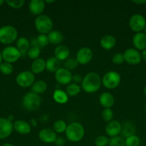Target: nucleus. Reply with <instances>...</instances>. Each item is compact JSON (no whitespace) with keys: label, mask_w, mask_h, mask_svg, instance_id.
<instances>
[{"label":"nucleus","mask_w":146,"mask_h":146,"mask_svg":"<svg viewBox=\"0 0 146 146\" xmlns=\"http://www.w3.org/2000/svg\"><path fill=\"white\" fill-rule=\"evenodd\" d=\"M121 123L119 121H115V120H112L111 121L107 123L105 128H104L106 134L111 138L118 136L119 134L121 133Z\"/></svg>","instance_id":"obj_15"},{"label":"nucleus","mask_w":146,"mask_h":146,"mask_svg":"<svg viewBox=\"0 0 146 146\" xmlns=\"http://www.w3.org/2000/svg\"><path fill=\"white\" fill-rule=\"evenodd\" d=\"M42 99L40 95L34 93L28 92L22 98V106L24 108L29 111H34L38 109L41 105Z\"/></svg>","instance_id":"obj_5"},{"label":"nucleus","mask_w":146,"mask_h":146,"mask_svg":"<svg viewBox=\"0 0 146 146\" xmlns=\"http://www.w3.org/2000/svg\"><path fill=\"white\" fill-rule=\"evenodd\" d=\"M101 115L102 119L105 122H110L113 120V111L111 108H104L102 111Z\"/></svg>","instance_id":"obj_36"},{"label":"nucleus","mask_w":146,"mask_h":146,"mask_svg":"<svg viewBox=\"0 0 146 146\" xmlns=\"http://www.w3.org/2000/svg\"><path fill=\"white\" fill-rule=\"evenodd\" d=\"M9 7L13 9H20L24 6L25 1L24 0H7L5 1Z\"/></svg>","instance_id":"obj_38"},{"label":"nucleus","mask_w":146,"mask_h":146,"mask_svg":"<svg viewBox=\"0 0 146 146\" xmlns=\"http://www.w3.org/2000/svg\"><path fill=\"white\" fill-rule=\"evenodd\" d=\"M121 76L117 71H110L105 73L102 78V84L107 89H115L119 86Z\"/></svg>","instance_id":"obj_6"},{"label":"nucleus","mask_w":146,"mask_h":146,"mask_svg":"<svg viewBox=\"0 0 146 146\" xmlns=\"http://www.w3.org/2000/svg\"><path fill=\"white\" fill-rule=\"evenodd\" d=\"M13 71H14V67L11 64L7 62H2L0 64V71L4 75H11Z\"/></svg>","instance_id":"obj_31"},{"label":"nucleus","mask_w":146,"mask_h":146,"mask_svg":"<svg viewBox=\"0 0 146 146\" xmlns=\"http://www.w3.org/2000/svg\"><path fill=\"white\" fill-rule=\"evenodd\" d=\"M124 59L127 64L130 65H137L142 61L141 53L135 48H129L123 53Z\"/></svg>","instance_id":"obj_10"},{"label":"nucleus","mask_w":146,"mask_h":146,"mask_svg":"<svg viewBox=\"0 0 146 146\" xmlns=\"http://www.w3.org/2000/svg\"><path fill=\"white\" fill-rule=\"evenodd\" d=\"M30 125H32V126H34V127L37 126V121H36V119H34V118H31V123H30Z\"/></svg>","instance_id":"obj_45"},{"label":"nucleus","mask_w":146,"mask_h":146,"mask_svg":"<svg viewBox=\"0 0 146 146\" xmlns=\"http://www.w3.org/2000/svg\"><path fill=\"white\" fill-rule=\"evenodd\" d=\"M135 128L132 123L125 122L124 123L123 125H122V130L120 133H121L122 136L124 138L135 135Z\"/></svg>","instance_id":"obj_28"},{"label":"nucleus","mask_w":146,"mask_h":146,"mask_svg":"<svg viewBox=\"0 0 146 146\" xmlns=\"http://www.w3.org/2000/svg\"><path fill=\"white\" fill-rule=\"evenodd\" d=\"M16 82L17 85L21 88L31 87L35 82V76L31 71H24L19 73L16 77Z\"/></svg>","instance_id":"obj_7"},{"label":"nucleus","mask_w":146,"mask_h":146,"mask_svg":"<svg viewBox=\"0 0 146 146\" xmlns=\"http://www.w3.org/2000/svg\"><path fill=\"white\" fill-rule=\"evenodd\" d=\"M78 65L79 63L76 59V58H68L64 61V68H66V69L70 71L75 69Z\"/></svg>","instance_id":"obj_32"},{"label":"nucleus","mask_w":146,"mask_h":146,"mask_svg":"<svg viewBox=\"0 0 146 146\" xmlns=\"http://www.w3.org/2000/svg\"><path fill=\"white\" fill-rule=\"evenodd\" d=\"M61 61L57 59L54 56L50 57L46 61V69L50 72H54L60 69L61 67Z\"/></svg>","instance_id":"obj_24"},{"label":"nucleus","mask_w":146,"mask_h":146,"mask_svg":"<svg viewBox=\"0 0 146 146\" xmlns=\"http://www.w3.org/2000/svg\"><path fill=\"white\" fill-rule=\"evenodd\" d=\"M4 0H0V7H1V6L4 4Z\"/></svg>","instance_id":"obj_50"},{"label":"nucleus","mask_w":146,"mask_h":146,"mask_svg":"<svg viewBox=\"0 0 146 146\" xmlns=\"http://www.w3.org/2000/svg\"><path fill=\"white\" fill-rule=\"evenodd\" d=\"M1 55L4 62L9 63V64L16 62L21 56V53L17 49V47L13 46H8L5 47L1 51Z\"/></svg>","instance_id":"obj_9"},{"label":"nucleus","mask_w":146,"mask_h":146,"mask_svg":"<svg viewBox=\"0 0 146 146\" xmlns=\"http://www.w3.org/2000/svg\"><path fill=\"white\" fill-rule=\"evenodd\" d=\"M102 85V79L96 72H89L83 78L81 88L87 94H93L98 91Z\"/></svg>","instance_id":"obj_1"},{"label":"nucleus","mask_w":146,"mask_h":146,"mask_svg":"<svg viewBox=\"0 0 146 146\" xmlns=\"http://www.w3.org/2000/svg\"><path fill=\"white\" fill-rule=\"evenodd\" d=\"M34 26L37 31L40 34H48L52 31L53 21L52 19L47 14H41L37 16L34 20Z\"/></svg>","instance_id":"obj_3"},{"label":"nucleus","mask_w":146,"mask_h":146,"mask_svg":"<svg viewBox=\"0 0 146 146\" xmlns=\"http://www.w3.org/2000/svg\"><path fill=\"white\" fill-rule=\"evenodd\" d=\"M140 143V138L136 135H130L125 139V146H139Z\"/></svg>","instance_id":"obj_33"},{"label":"nucleus","mask_w":146,"mask_h":146,"mask_svg":"<svg viewBox=\"0 0 146 146\" xmlns=\"http://www.w3.org/2000/svg\"><path fill=\"white\" fill-rule=\"evenodd\" d=\"M29 9L32 14L40 16L45 9V3L43 0H31L29 4Z\"/></svg>","instance_id":"obj_17"},{"label":"nucleus","mask_w":146,"mask_h":146,"mask_svg":"<svg viewBox=\"0 0 146 146\" xmlns=\"http://www.w3.org/2000/svg\"><path fill=\"white\" fill-rule=\"evenodd\" d=\"M17 48L21 53V56L27 54V51H29L30 48V42L27 38L25 37H20L17 38V42H16Z\"/></svg>","instance_id":"obj_23"},{"label":"nucleus","mask_w":146,"mask_h":146,"mask_svg":"<svg viewBox=\"0 0 146 146\" xmlns=\"http://www.w3.org/2000/svg\"><path fill=\"white\" fill-rule=\"evenodd\" d=\"M44 3H48V4H50V3H54V0H50V1H48V0H44Z\"/></svg>","instance_id":"obj_47"},{"label":"nucleus","mask_w":146,"mask_h":146,"mask_svg":"<svg viewBox=\"0 0 146 146\" xmlns=\"http://www.w3.org/2000/svg\"><path fill=\"white\" fill-rule=\"evenodd\" d=\"M65 135L70 142L77 143L82 140L84 136V128L82 124L73 122L67 125Z\"/></svg>","instance_id":"obj_2"},{"label":"nucleus","mask_w":146,"mask_h":146,"mask_svg":"<svg viewBox=\"0 0 146 146\" xmlns=\"http://www.w3.org/2000/svg\"><path fill=\"white\" fill-rule=\"evenodd\" d=\"M18 31L11 25L3 26L0 28V42L3 44H10L17 40Z\"/></svg>","instance_id":"obj_4"},{"label":"nucleus","mask_w":146,"mask_h":146,"mask_svg":"<svg viewBox=\"0 0 146 146\" xmlns=\"http://www.w3.org/2000/svg\"><path fill=\"white\" fill-rule=\"evenodd\" d=\"M100 46L105 50H110L116 45V38L113 36L107 34L103 36L100 41Z\"/></svg>","instance_id":"obj_21"},{"label":"nucleus","mask_w":146,"mask_h":146,"mask_svg":"<svg viewBox=\"0 0 146 146\" xmlns=\"http://www.w3.org/2000/svg\"><path fill=\"white\" fill-rule=\"evenodd\" d=\"M2 60L3 58H2V55H1V51H0V64L2 63Z\"/></svg>","instance_id":"obj_49"},{"label":"nucleus","mask_w":146,"mask_h":146,"mask_svg":"<svg viewBox=\"0 0 146 146\" xmlns=\"http://www.w3.org/2000/svg\"><path fill=\"white\" fill-rule=\"evenodd\" d=\"M54 57L61 61H66L70 56V51L67 46L64 45H59L54 49Z\"/></svg>","instance_id":"obj_20"},{"label":"nucleus","mask_w":146,"mask_h":146,"mask_svg":"<svg viewBox=\"0 0 146 146\" xmlns=\"http://www.w3.org/2000/svg\"><path fill=\"white\" fill-rule=\"evenodd\" d=\"M112 61L113 64H117V65H120V64H123L125 61L123 54H121V53L115 54L112 57Z\"/></svg>","instance_id":"obj_40"},{"label":"nucleus","mask_w":146,"mask_h":146,"mask_svg":"<svg viewBox=\"0 0 146 146\" xmlns=\"http://www.w3.org/2000/svg\"><path fill=\"white\" fill-rule=\"evenodd\" d=\"M145 111H146V104H145Z\"/></svg>","instance_id":"obj_53"},{"label":"nucleus","mask_w":146,"mask_h":146,"mask_svg":"<svg viewBox=\"0 0 146 146\" xmlns=\"http://www.w3.org/2000/svg\"><path fill=\"white\" fill-rule=\"evenodd\" d=\"M54 77L57 82L61 85H68L71 84L72 80V74L71 71L64 68H60L57 70L54 74Z\"/></svg>","instance_id":"obj_12"},{"label":"nucleus","mask_w":146,"mask_h":146,"mask_svg":"<svg viewBox=\"0 0 146 146\" xmlns=\"http://www.w3.org/2000/svg\"><path fill=\"white\" fill-rule=\"evenodd\" d=\"M81 88V86H80L79 84L72 83V84H68L67 86L65 88V92L68 96L74 97L80 94Z\"/></svg>","instance_id":"obj_29"},{"label":"nucleus","mask_w":146,"mask_h":146,"mask_svg":"<svg viewBox=\"0 0 146 146\" xmlns=\"http://www.w3.org/2000/svg\"><path fill=\"white\" fill-rule=\"evenodd\" d=\"M47 83L42 80H38L33 84L31 87V91L32 93L40 95L43 94L47 91Z\"/></svg>","instance_id":"obj_27"},{"label":"nucleus","mask_w":146,"mask_h":146,"mask_svg":"<svg viewBox=\"0 0 146 146\" xmlns=\"http://www.w3.org/2000/svg\"><path fill=\"white\" fill-rule=\"evenodd\" d=\"M133 44L137 51L146 49V34L144 32L135 33L133 37Z\"/></svg>","instance_id":"obj_16"},{"label":"nucleus","mask_w":146,"mask_h":146,"mask_svg":"<svg viewBox=\"0 0 146 146\" xmlns=\"http://www.w3.org/2000/svg\"><path fill=\"white\" fill-rule=\"evenodd\" d=\"M109 139L104 135H99L94 140V144L96 146H107L109 144Z\"/></svg>","instance_id":"obj_39"},{"label":"nucleus","mask_w":146,"mask_h":146,"mask_svg":"<svg viewBox=\"0 0 146 146\" xmlns=\"http://www.w3.org/2000/svg\"><path fill=\"white\" fill-rule=\"evenodd\" d=\"M141 57L142 59L144 60L145 61H146V49L143 50L141 53Z\"/></svg>","instance_id":"obj_44"},{"label":"nucleus","mask_w":146,"mask_h":146,"mask_svg":"<svg viewBox=\"0 0 146 146\" xmlns=\"http://www.w3.org/2000/svg\"><path fill=\"white\" fill-rule=\"evenodd\" d=\"M108 146H125V139L123 137L116 136L111 138L109 141Z\"/></svg>","instance_id":"obj_35"},{"label":"nucleus","mask_w":146,"mask_h":146,"mask_svg":"<svg viewBox=\"0 0 146 146\" xmlns=\"http://www.w3.org/2000/svg\"><path fill=\"white\" fill-rule=\"evenodd\" d=\"M93 58V52L88 47H82L77 51L76 54V59L79 64L86 65L92 61Z\"/></svg>","instance_id":"obj_11"},{"label":"nucleus","mask_w":146,"mask_h":146,"mask_svg":"<svg viewBox=\"0 0 146 146\" xmlns=\"http://www.w3.org/2000/svg\"><path fill=\"white\" fill-rule=\"evenodd\" d=\"M52 97L54 101L59 104H65L69 100V96L65 91L61 89H56L53 93Z\"/></svg>","instance_id":"obj_26"},{"label":"nucleus","mask_w":146,"mask_h":146,"mask_svg":"<svg viewBox=\"0 0 146 146\" xmlns=\"http://www.w3.org/2000/svg\"><path fill=\"white\" fill-rule=\"evenodd\" d=\"M13 128L18 133L27 135L31 131V127L29 123L23 120H17L13 123Z\"/></svg>","instance_id":"obj_18"},{"label":"nucleus","mask_w":146,"mask_h":146,"mask_svg":"<svg viewBox=\"0 0 146 146\" xmlns=\"http://www.w3.org/2000/svg\"><path fill=\"white\" fill-rule=\"evenodd\" d=\"M144 94H145V95L146 96V85H145V88H144Z\"/></svg>","instance_id":"obj_51"},{"label":"nucleus","mask_w":146,"mask_h":146,"mask_svg":"<svg viewBox=\"0 0 146 146\" xmlns=\"http://www.w3.org/2000/svg\"><path fill=\"white\" fill-rule=\"evenodd\" d=\"M13 130L12 122L7 118H0V139H5L9 137Z\"/></svg>","instance_id":"obj_14"},{"label":"nucleus","mask_w":146,"mask_h":146,"mask_svg":"<svg viewBox=\"0 0 146 146\" xmlns=\"http://www.w3.org/2000/svg\"><path fill=\"white\" fill-rule=\"evenodd\" d=\"M129 27L134 32H142L146 27L145 18L142 14H133L129 19Z\"/></svg>","instance_id":"obj_8"},{"label":"nucleus","mask_w":146,"mask_h":146,"mask_svg":"<svg viewBox=\"0 0 146 146\" xmlns=\"http://www.w3.org/2000/svg\"><path fill=\"white\" fill-rule=\"evenodd\" d=\"M82 79L83 78L82 77L81 75H80V74H74V75L72 76V81H73L74 84H79L80 83H82Z\"/></svg>","instance_id":"obj_41"},{"label":"nucleus","mask_w":146,"mask_h":146,"mask_svg":"<svg viewBox=\"0 0 146 146\" xmlns=\"http://www.w3.org/2000/svg\"><path fill=\"white\" fill-rule=\"evenodd\" d=\"M7 118V119H8L9 121H11V122H12L13 120L14 119V115H9V116L8 118Z\"/></svg>","instance_id":"obj_46"},{"label":"nucleus","mask_w":146,"mask_h":146,"mask_svg":"<svg viewBox=\"0 0 146 146\" xmlns=\"http://www.w3.org/2000/svg\"><path fill=\"white\" fill-rule=\"evenodd\" d=\"M54 143L57 146H63L64 145V143H65V140L63 138H62V137H57V140H56Z\"/></svg>","instance_id":"obj_42"},{"label":"nucleus","mask_w":146,"mask_h":146,"mask_svg":"<svg viewBox=\"0 0 146 146\" xmlns=\"http://www.w3.org/2000/svg\"><path fill=\"white\" fill-rule=\"evenodd\" d=\"M133 2L136 4H145L146 3V0H133Z\"/></svg>","instance_id":"obj_43"},{"label":"nucleus","mask_w":146,"mask_h":146,"mask_svg":"<svg viewBox=\"0 0 146 146\" xmlns=\"http://www.w3.org/2000/svg\"><path fill=\"white\" fill-rule=\"evenodd\" d=\"M36 39L40 47H46L50 44L48 36L46 34H40Z\"/></svg>","instance_id":"obj_37"},{"label":"nucleus","mask_w":146,"mask_h":146,"mask_svg":"<svg viewBox=\"0 0 146 146\" xmlns=\"http://www.w3.org/2000/svg\"><path fill=\"white\" fill-rule=\"evenodd\" d=\"M144 31H145V34H146V27H145V29H144Z\"/></svg>","instance_id":"obj_52"},{"label":"nucleus","mask_w":146,"mask_h":146,"mask_svg":"<svg viewBox=\"0 0 146 146\" xmlns=\"http://www.w3.org/2000/svg\"><path fill=\"white\" fill-rule=\"evenodd\" d=\"M1 146H14L12 145V144H11V143H4Z\"/></svg>","instance_id":"obj_48"},{"label":"nucleus","mask_w":146,"mask_h":146,"mask_svg":"<svg viewBox=\"0 0 146 146\" xmlns=\"http://www.w3.org/2000/svg\"><path fill=\"white\" fill-rule=\"evenodd\" d=\"M99 102L104 108H111L115 104V98L110 93L103 92L100 95Z\"/></svg>","instance_id":"obj_19"},{"label":"nucleus","mask_w":146,"mask_h":146,"mask_svg":"<svg viewBox=\"0 0 146 146\" xmlns=\"http://www.w3.org/2000/svg\"><path fill=\"white\" fill-rule=\"evenodd\" d=\"M47 36H48L49 41L50 44H54V45L60 44L64 40V36H63L62 33L57 30H52V31H50L47 34Z\"/></svg>","instance_id":"obj_25"},{"label":"nucleus","mask_w":146,"mask_h":146,"mask_svg":"<svg viewBox=\"0 0 146 146\" xmlns=\"http://www.w3.org/2000/svg\"><path fill=\"white\" fill-rule=\"evenodd\" d=\"M67 125L63 120H57L53 124V130L56 133H65Z\"/></svg>","instance_id":"obj_30"},{"label":"nucleus","mask_w":146,"mask_h":146,"mask_svg":"<svg viewBox=\"0 0 146 146\" xmlns=\"http://www.w3.org/2000/svg\"><path fill=\"white\" fill-rule=\"evenodd\" d=\"M46 69V61L42 58L34 60L31 66V71L34 74H39Z\"/></svg>","instance_id":"obj_22"},{"label":"nucleus","mask_w":146,"mask_h":146,"mask_svg":"<svg viewBox=\"0 0 146 146\" xmlns=\"http://www.w3.org/2000/svg\"><path fill=\"white\" fill-rule=\"evenodd\" d=\"M38 137L42 142L50 144L54 143L57 138V135L53 129L43 128L39 132Z\"/></svg>","instance_id":"obj_13"},{"label":"nucleus","mask_w":146,"mask_h":146,"mask_svg":"<svg viewBox=\"0 0 146 146\" xmlns=\"http://www.w3.org/2000/svg\"><path fill=\"white\" fill-rule=\"evenodd\" d=\"M40 47H35V46H31L30 47L29 51H27V56L32 60H36L40 57Z\"/></svg>","instance_id":"obj_34"},{"label":"nucleus","mask_w":146,"mask_h":146,"mask_svg":"<svg viewBox=\"0 0 146 146\" xmlns=\"http://www.w3.org/2000/svg\"><path fill=\"white\" fill-rule=\"evenodd\" d=\"M145 8H146V3H145Z\"/></svg>","instance_id":"obj_54"}]
</instances>
